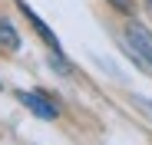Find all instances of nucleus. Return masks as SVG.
<instances>
[{
    "instance_id": "obj_1",
    "label": "nucleus",
    "mask_w": 152,
    "mask_h": 145,
    "mask_svg": "<svg viewBox=\"0 0 152 145\" xmlns=\"http://www.w3.org/2000/svg\"><path fill=\"white\" fill-rule=\"evenodd\" d=\"M126 43H129V50L136 53V59H142L145 69H152V33L142 27V23H129L126 27Z\"/></svg>"
},
{
    "instance_id": "obj_2",
    "label": "nucleus",
    "mask_w": 152,
    "mask_h": 145,
    "mask_svg": "<svg viewBox=\"0 0 152 145\" xmlns=\"http://www.w3.org/2000/svg\"><path fill=\"white\" fill-rule=\"evenodd\" d=\"M17 99H20L23 106H27V109H30L37 119H43V122H50V119H56V115H60V109H56L53 102H50L43 92H33V89H20V92H17Z\"/></svg>"
},
{
    "instance_id": "obj_3",
    "label": "nucleus",
    "mask_w": 152,
    "mask_h": 145,
    "mask_svg": "<svg viewBox=\"0 0 152 145\" xmlns=\"http://www.w3.org/2000/svg\"><path fill=\"white\" fill-rule=\"evenodd\" d=\"M17 4H20V10H23V17H27V20L33 23V30L40 33V40H43L46 46H53V50H60V43H56V36H53V30H50L46 23H43V20L37 17V10H33V7H27V0H17Z\"/></svg>"
},
{
    "instance_id": "obj_4",
    "label": "nucleus",
    "mask_w": 152,
    "mask_h": 145,
    "mask_svg": "<svg viewBox=\"0 0 152 145\" xmlns=\"http://www.w3.org/2000/svg\"><path fill=\"white\" fill-rule=\"evenodd\" d=\"M0 43H4L7 50H20V33L13 30L10 20H0Z\"/></svg>"
},
{
    "instance_id": "obj_5",
    "label": "nucleus",
    "mask_w": 152,
    "mask_h": 145,
    "mask_svg": "<svg viewBox=\"0 0 152 145\" xmlns=\"http://www.w3.org/2000/svg\"><path fill=\"white\" fill-rule=\"evenodd\" d=\"M50 66H56L63 76H69V63L63 59V53H60V50H53V53H50Z\"/></svg>"
},
{
    "instance_id": "obj_6",
    "label": "nucleus",
    "mask_w": 152,
    "mask_h": 145,
    "mask_svg": "<svg viewBox=\"0 0 152 145\" xmlns=\"http://www.w3.org/2000/svg\"><path fill=\"white\" fill-rule=\"evenodd\" d=\"M109 4L116 7V10H122V13H132L136 7H132V0H109Z\"/></svg>"
},
{
    "instance_id": "obj_7",
    "label": "nucleus",
    "mask_w": 152,
    "mask_h": 145,
    "mask_svg": "<svg viewBox=\"0 0 152 145\" xmlns=\"http://www.w3.org/2000/svg\"><path fill=\"white\" fill-rule=\"evenodd\" d=\"M136 106H139L142 112H149V119H152V102H149V99H136Z\"/></svg>"
},
{
    "instance_id": "obj_8",
    "label": "nucleus",
    "mask_w": 152,
    "mask_h": 145,
    "mask_svg": "<svg viewBox=\"0 0 152 145\" xmlns=\"http://www.w3.org/2000/svg\"><path fill=\"white\" fill-rule=\"evenodd\" d=\"M149 4H152V0H149Z\"/></svg>"
}]
</instances>
